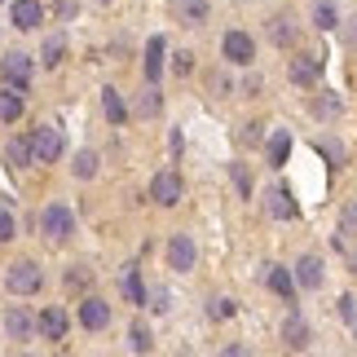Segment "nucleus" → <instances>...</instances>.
<instances>
[{
	"instance_id": "36",
	"label": "nucleus",
	"mask_w": 357,
	"mask_h": 357,
	"mask_svg": "<svg viewBox=\"0 0 357 357\" xmlns=\"http://www.w3.org/2000/svg\"><path fill=\"white\" fill-rule=\"evenodd\" d=\"M212 318H234V300H212Z\"/></svg>"
},
{
	"instance_id": "31",
	"label": "nucleus",
	"mask_w": 357,
	"mask_h": 357,
	"mask_svg": "<svg viewBox=\"0 0 357 357\" xmlns=\"http://www.w3.org/2000/svg\"><path fill=\"white\" fill-rule=\"evenodd\" d=\"M340 234H349V238H357V203H349V208L340 212Z\"/></svg>"
},
{
	"instance_id": "20",
	"label": "nucleus",
	"mask_w": 357,
	"mask_h": 357,
	"mask_svg": "<svg viewBox=\"0 0 357 357\" xmlns=\"http://www.w3.org/2000/svg\"><path fill=\"white\" fill-rule=\"evenodd\" d=\"M119 291H123V300H128V305H146V282H142V273H137V269H123Z\"/></svg>"
},
{
	"instance_id": "24",
	"label": "nucleus",
	"mask_w": 357,
	"mask_h": 357,
	"mask_svg": "<svg viewBox=\"0 0 357 357\" xmlns=\"http://www.w3.org/2000/svg\"><path fill=\"white\" fill-rule=\"evenodd\" d=\"M265 150H269V163H273V168H282L287 155H291V137H287V132L278 128V132L269 137V146H265Z\"/></svg>"
},
{
	"instance_id": "17",
	"label": "nucleus",
	"mask_w": 357,
	"mask_h": 357,
	"mask_svg": "<svg viewBox=\"0 0 357 357\" xmlns=\"http://www.w3.org/2000/svg\"><path fill=\"white\" fill-rule=\"evenodd\" d=\"M282 344L287 349H309V322L305 318H287V326H282Z\"/></svg>"
},
{
	"instance_id": "32",
	"label": "nucleus",
	"mask_w": 357,
	"mask_h": 357,
	"mask_svg": "<svg viewBox=\"0 0 357 357\" xmlns=\"http://www.w3.org/2000/svg\"><path fill=\"white\" fill-rule=\"evenodd\" d=\"M13 234H18V221H13V212L0 203V243H9Z\"/></svg>"
},
{
	"instance_id": "21",
	"label": "nucleus",
	"mask_w": 357,
	"mask_h": 357,
	"mask_svg": "<svg viewBox=\"0 0 357 357\" xmlns=\"http://www.w3.org/2000/svg\"><path fill=\"white\" fill-rule=\"evenodd\" d=\"M313 26H318V31H335V26H340L335 0H313Z\"/></svg>"
},
{
	"instance_id": "9",
	"label": "nucleus",
	"mask_w": 357,
	"mask_h": 357,
	"mask_svg": "<svg viewBox=\"0 0 357 357\" xmlns=\"http://www.w3.org/2000/svg\"><path fill=\"white\" fill-rule=\"evenodd\" d=\"M9 13H13V26H18V31H36V26L45 22V9H40V0H13Z\"/></svg>"
},
{
	"instance_id": "28",
	"label": "nucleus",
	"mask_w": 357,
	"mask_h": 357,
	"mask_svg": "<svg viewBox=\"0 0 357 357\" xmlns=\"http://www.w3.org/2000/svg\"><path fill=\"white\" fill-rule=\"evenodd\" d=\"M269 40H273V45H282V49H287V45L296 40V26L287 22V18H273V22H269Z\"/></svg>"
},
{
	"instance_id": "19",
	"label": "nucleus",
	"mask_w": 357,
	"mask_h": 357,
	"mask_svg": "<svg viewBox=\"0 0 357 357\" xmlns=\"http://www.w3.org/2000/svg\"><path fill=\"white\" fill-rule=\"evenodd\" d=\"M40 331H45L49 340H66V313L58 305H49L45 313H40Z\"/></svg>"
},
{
	"instance_id": "37",
	"label": "nucleus",
	"mask_w": 357,
	"mask_h": 357,
	"mask_svg": "<svg viewBox=\"0 0 357 357\" xmlns=\"http://www.w3.org/2000/svg\"><path fill=\"white\" fill-rule=\"evenodd\" d=\"M340 318H344V322H357V300H353V296L340 300Z\"/></svg>"
},
{
	"instance_id": "1",
	"label": "nucleus",
	"mask_w": 357,
	"mask_h": 357,
	"mask_svg": "<svg viewBox=\"0 0 357 357\" xmlns=\"http://www.w3.org/2000/svg\"><path fill=\"white\" fill-rule=\"evenodd\" d=\"M5 287H9V296H36L45 287V273H40L36 260H18V265L5 269Z\"/></svg>"
},
{
	"instance_id": "30",
	"label": "nucleus",
	"mask_w": 357,
	"mask_h": 357,
	"mask_svg": "<svg viewBox=\"0 0 357 357\" xmlns=\"http://www.w3.org/2000/svg\"><path fill=\"white\" fill-rule=\"evenodd\" d=\"M128 344H132V353H150V349H155V340H150L146 326H132V331H128Z\"/></svg>"
},
{
	"instance_id": "42",
	"label": "nucleus",
	"mask_w": 357,
	"mask_h": 357,
	"mask_svg": "<svg viewBox=\"0 0 357 357\" xmlns=\"http://www.w3.org/2000/svg\"><path fill=\"white\" fill-rule=\"evenodd\" d=\"M349 265H353V273H357V252H353V260H349Z\"/></svg>"
},
{
	"instance_id": "43",
	"label": "nucleus",
	"mask_w": 357,
	"mask_h": 357,
	"mask_svg": "<svg viewBox=\"0 0 357 357\" xmlns=\"http://www.w3.org/2000/svg\"><path fill=\"white\" fill-rule=\"evenodd\" d=\"M98 5H106V0H98Z\"/></svg>"
},
{
	"instance_id": "3",
	"label": "nucleus",
	"mask_w": 357,
	"mask_h": 357,
	"mask_svg": "<svg viewBox=\"0 0 357 357\" xmlns=\"http://www.w3.org/2000/svg\"><path fill=\"white\" fill-rule=\"evenodd\" d=\"M31 150H36V163H53L62 155V128L58 123H40L31 132Z\"/></svg>"
},
{
	"instance_id": "41",
	"label": "nucleus",
	"mask_w": 357,
	"mask_h": 357,
	"mask_svg": "<svg viewBox=\"0 0 357 357\" xmlns=\"http://www.w3.org/2000/svg\"><path fill=\"white\" fill-rule=\"evenodd\" d=\"M349 45H357V18L349 22Z\"/></svg>"
},
{
	"instance_id": "13",
	"label": "nucleus",
	"mask_w": 357,
	"mask_h": 357,
	"mask_svg": "<svg viewBox=\"0 0 357 357\" xmlns=\"http://www.w3.org/2000/svg\"><path fill=\"white\" fill-rule=\"evenodd\" d=\"M296 282L305 287V291H318L322 287V260L318 256H300L296 260Z\"/></svg>"
},
{
	"instance_id": "23",
	"label": "nucleus",
	"mask_w": 357,
	"mask_h": 357,
	"mask_svg": "<svg viewBox=\"0 0 357 357\" xmlns=\"http://www.w3.org/2000/svg\"><path fill=\"white\" fill-rule=\"evenodd\" d=\"M313 115H318V119H340V115H344V98H340V93H318Z\"/></svg>"
},
{
	"instance_id": "18",
	"label": "nucleus",
	"mask_w": 357,
	"mask_h": 357,
	"mask_svg": "<svg viewBox=\"0 0 357 357\" xmlns=\"http://www.w3.org/2000/svg\"><path fill=\"white\" fill-rule=\"evenodd\" d=\"M22 119V89H5L0 93V123H18Z\"/></svg>"
},
{
	"instance_id": "22",
	"label": "nucleus",
	"mask_w": 357,
	"mask_h": 357,
	"mask_svg": "<svg viewBox=\"0 0 357 357\" xmlns=\"http://www.w3.org/2000/svg\"><path fill=\"white\" fill-rule=\"evenodd\" d=\"M102 111H106V119H111L115 128H119L123 119H128V106H123V98H119V89H102Z\"/></svg>"
},
{
	"instance_id": "2",
	"label": "nucleus",
	"mask_w": 357,
	"mask_h": 357,
	"mask_svg": "<svg viewBox=\"0 0 357 357\" xmlns=\"http://www.w3.org/2000/svg\"><path fill=\"white\" fill-rule=\"evenodd\" d=\"M40 229H45L49 243H66V238L75 234V216H71V208H62V203H49V208L40 212Z\"/></svg>"
},
{
	"instance_id": "33",
	"label": "nucleus",
	"mask_w": 357,
	"mask_h": 357,
	"mask_svg": "<svg viewBox=\"0 0 357 357\" xmlns=\"http://www.w3.org/2000/svg\"><path fill=\"white\" fill-rule=\"evenodd\" d=\"M229 176H234L238 195H252V176H247V168H243V163H234V168H229Z\"/></svg>"
},
{
	"instance_id": "16",
	"label": "nucleus",
	"mask_w": 357,
	"mask_h": 357,
	"mask_svg": "<svg viewBox=\"0 0 357 357\" xmlns=\"http://www.w3.org/2000/svg\"><path fill=\"white\" fill-rule=\"evenodd\" d=\"M5 163H9V168H31V163H36L31 137H13V142H9V150H5Z\"/></svg>"
},
{
	"instance_id": "7",
	"label": "nucleus",
	"mask_w": 357,
	"mask_h": 357,
	"mask_svg": "<svg viewBox=\"0 0 357 357\" xmlns=\"http://www.w3.org/2000/svg\"><path fill=\"white\" fill-rule=\"evenodd\" d=\"M79 326H84V331H102L106 322H111V305H106V300H98V296H89L84 305H79Z\"/></svg>"
},
{
	"instance_id": "6",
	"label": "nucleus",
	"mask_w": 357,
	"mask_h": 357,
	"mask_svg": "<svg viewBox=\"0 0 357 357\" xmlns=\"http://www.w3.org/2000/svg\"><path fill=\"white\" fill-rule=\"evenodd\" d=\"M195 238L190 234H172L168 238V269H176V273H190L195 269Z\"/></svg>"
},
{
	"instance_id": "38",
	"label": "nucleus",
	"mask_w": 357,
	"mask_h": 357,
	"mask_svg": "<svg viewBox=\"0 0 357 357\" xmlns=\"http://www.w3.org/2000/svg\"><path fill=\"white\" fill-rule=\"evenodd\" d=\"M146 300H150V309H155V313H168V291H150Z\"/></svg>"
},
{
	"instance_id": "34",
	"label": "nucleus",
	"mask_w": 357,
	"mask_h": 357,
	"mask_svg": "<svg viewBox=\"0 0 357 357\" xmlns=\"http://www.w3.org/2000/svg\"><path fill=\"white\" fill-rule=\"evenodd\" d=\"M89 282H93V273L84 265H75L71 273H66V287H75V291H79V287H89Z\"/></svg>"
},
{
	"instance_id": "8",
	"label": "nucleus",
	"mask_w": 357,
	"mask_h": 357,
	"mask_svg": "<svg viewBox=\"0 0 357 357\" xmlns=\"http://www.w3.org/2000/svg\"><path fill=\"white\" fill-rule=\"evenodd\" d=\"M0 75H5V84L26 89V79H31V58H26V53H9V58H0Z\"/></svg>"
},
{
	"instance_id": "15",
	"label": "nucleus",
	"mask_w": 357,
	"mask_h": 357,
	"mask_svg": "<svg viewBox=\"0 0 357 357\" xmlns=\"http://www.w3.org/2000/svg\"><path fill=\"white\" fill-rule=\"evenodd\" d=\"M163 53H168L163 36H150V45H146V79L150 84H159V75H163Z\"/></svg>"
},
{
	"instance_id": "29",
	"label": "nucleus",
	"mask_w": 357,
	"mask_h": 357,
	"mask_svg": "<svg viewBox=\"0 0 357 357\" xmlns=\"http://www.w3.org/2000/svg\"><path fill=\"white\" fill-rule=\"evenodd\" d=\"M62 53H66V40H62V36H49L45 49H40V58H45V66H58Z\"/></svg>"
},
{
	"instance_id": "39",
	"label": "nucleus",
	"mask_w": 357,
	"mask_h": 357,
	"mask_svg": "<svg viewBox=\"0 0 357 357\" xmlns=\"http://www.w3.org/2000/svg\"><path fill=\"white\" fill-rule=\"evenodd\" d=\"M322 155H326V159H335V163H344V150H340L335 142H322Z\"/></svg>"
},
{
	"instance_id": "10",
	"label": "nucleus",
	"mask_w": 357,
	"mask_h": 357,
	"mask_svg": "<svg viewBox=\"0 0 357 357\" xmlns=\"http://www.w3.org/2000/svg\"><path fill=\"white\" fill-rule=\"evenodd\" d=\"M265 212L273 216V221H291V216H296V199H291V190H287V185H273L269 195H265Z\"/></svg>"
},
{
	"instance_id": "12",
	"label": "nucleus",
	"mask_w": 357,
	"mask_h": 357,
	"mask_svg": "<svg viewBox=\"0 0 357 357\" xmlns=\"http://www.w3.org/2000/svg\"><path fill=\"white\" fill-rule=\"evenodd\" d=\"M287 75H291V84L300 89H313L322 79V62L318 58H291V66H287Z\"/></svg>"
},
{
	"instance_id": "40",
	"label": "nucleus",
	"mask_w": 357,
	"mask_h": 357,
	"mask_svg": "<svg viewBox=\"0 0 357 357\" xmlns=\"http://www.w3.org/2000/svg\"><path fill=\"white\" fill-rule=\"evenodd\" d=\"M243 142H247V146L260 142V123H247V128H243Z\"/></svg>"
},
{
	"instance_id": "5",
	"label": "nucleus",
	"mask_w": 357,
	"mask_h": 357,
	"mask_svg": "<svg viewBox=\"0 0 357 357\" xmlns=\"http://www.w3.org/2000/svg\"><path fill=\"white\" fill-rule=\"evenodd\" d=\"M181 176H176L172 168L168 172H155V181H150V199L159 203V208H176V203H181Z\"/></svg>"
},
{
	"instance_id": "11",
	"label": "nucleus",
	"mask_w": 357,
	"mask_h": 357,
	"mask_svg": "<svg viewBox=\"0 0 357 357\" xmlns=\"http://www.w3.org/2000/svg\"><path fill=\"white\" fill-rule=\"evenodd\" d=\"M5 331H9V340H13V344H26V340H31V331H36L31 313H26L22 305H13V309L5 313Z\"/></svg>"
},
{
	"instance_id": "27",
	"label": "nucleus",
	"mask_w": 357,
	"mask_h": 357,
	"mask_svg": "<svg viewBox=\"0 0 357 357\" xmlns=\"http://www.w3.org/2000/svg\"><path fill=\"white\" fill-rule=\"evenodd\" d=\"M159 84H150L146 93H142V98H137V115H142V119H150V115H159Z\"/></svg>"
},
{
	"instance_id": "35",
	"label": "nucleus",
	"mask_w": 357,
	"mask_h": 357,
	"mask_svg": "<svg viewBox=\"0 0 357 357\" xmlns=\"http://www.w3.org/2000/svg\"><path fill=\"white\" fill-rule=\"evenodd\" d=\"M172 71H176V75H190V71H195V53H176Z\"/></svg>"
},
{
	"instance_id": "4",
	"label": "nucleus",
	"mask_w": 357,
	"mask_h": 357,
	"mask_svg": "<svg viewBox=\"0 0 357 357\" xmlns=\"http://www.w3.org/2000/svg\"><path fill=\"white\" fill-rule=\"evenodd\" d=\"M221 53H225V62H234V66H252L256 62V40L247 31H225Z\"/></svg>"
},
{
	"instance_id": "25",
	"label": "nucleus",
	"mask_w": 357,
	"mask_h": 357,
	"mask_svg": "<svg viewBox=\"0 0 357 357\" xmlns=\"http://www.w3.org/2000/svg\"><path fill=\"white\" fill-rule=\"evenodd\" d=\"M176 13H181L190 26H199L203 18H208V0H176Z\"/></svg>"
},
{
	"instance_id": "14",
	"label": "nucleus",
	"mask_w": 357,
	"mask_h": 357,
	"mask_svg": "<svg viewBox=\"0 0 357 357\" xmlns=\"http://www.w3.org/2000/svg\"><path fill=\"white\" fill-rule=\"evenodd\" d=\"M265 282H269V291H273V296H282V300H291V296H296V273H291V269H282V265H269Z\"/></svg>"
},
{
	"instance_id": "26",
	"label": "nucleus",
	"mask_w": 357,
	"mask_h": 357,
	"mask_svg": "<svg viewBox=\"0 0 357 357\" xmlns=\"http://www.w3.org/2000/svg\"><path fill=\"white\" fill-rule=\"evenodd\" d=\"M71 172L79 176V181H93V176H98V155H93V150H79L75 163H71Z\"/></svg>"
}]
</instances>
